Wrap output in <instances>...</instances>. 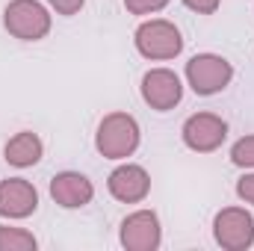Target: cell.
Segmentation results:
<instances>
[{
  "instance_id": "8fae6325",
  "label": "cell",
  "mask_w": 254,
  "mask_h": 251,
  "mask_svg": "<svg viewBox=\"0 0 254 251\" xmlns=\"http://www.w3.org/2000/svg\"><path fill=\"white\" fill-rule=\"evenodd\" d=\"M125 243L127 246H157V219L151 213H136L125 222Z\"/></svg>"
},
{
  "instance_id": "7c38bea8",
  "label": "cell",
  "mask_w": 254,
  "mask_h": 251,
  "mask_svg": "<svg viewBox=\"0 0 254 251\" xmlns=\"http://www.w3.org/2000/svg\"><path fill=\"white\" fill-rule=\"evenodd\" d=\"M39 157H42V142L33 133H18L6 145V160L12 166H33Z\"/></svg>"
},
{
  "instance_id": "277c9868",
  "label": "cell",
  "mask_w": 254,
  "mask_h": 251,
  "mask_svg": "<svg viewBox=\"0 0 254 251\" xmlns=\"http://www.w3.org/2000/svg\"><path fill=\"white\" fill-rule=\"evenodd\" d=\"M187 71H190L192 89L198 95H213V92L225 89L231 80V65L219 57H195Z\"/></svg>"
},
{
  "instance_id": "8992f818",
  "label": "cell",
  "mask_w": 254,
  "mask_h": 251,
  "mask_svg": "<svg viewBox=\"0 0 254 251\" xmlns=\"http://www.w3.org/2000/svg\"><path fill=\"white\" fill-rule=\"evenodd\" d=\"M184 136H187V145L195 151H213L222 139H225V122L216 119V116H192L187 127H184Z\"/></svg>"
},
{
  "instance_id": "9c48e42d",
  "label": "cell",
  "mask_w": 254,
  "mask_h": 251,
  "mask_svg": "<svg viewBox=\"0 0 254 251\" xmlns=\"http://www.w3.org/2000/svg\"><path fill=\"white\" fill-rule=\"evenodd\" d=\"M110 189H113V195L122 198V201H139V198L148 192V175H145L142 169H136V166H125V169L113 172Z\"/></svg>"
},
{
  "instance_id": "5b68a950",
  "label": "cell",
  "mask_w": 254,
  "mask_h": 251,
  "mask_svg": "<svg viewBox=\"0 0 254 251\" xmlns=\"http://www.w3.org/2000/svg\"><path fill=\"white\" fill-rule=\"evenodd\" d=\"M142 95H145V101L151 107L169 110V107H175L181 101V80L172 71H151V74H145Z\"/></svg>"
},
{
  "instance_id": "7a4b0ae2",
  "label": "cell",
  "mask_w": 254,
  "mask_h": 251,
  "mask_svg": "<svg viewBox=\"0 0 254 251\" xmlns=\"http://www.w3.org/2000/svg\"><path fill=\"white\" fill-rule=\"evenodd\" d=\"M6 27L21 39H39L48 33V12L33 0H15L6 9Z\"/></svg>"
},
{
  "instance_id": "9a60e30c",
  "label": "cell",
  "mask_w": 254,
  "mask_h": 251,
  "mask_svg": "<svg viewBox=\"0 0 254 251\" xmlns=\"http://www.w3.org/2000/svg\"><path fill=\"white\" fill-rule=\"evenodd\" d=\"M125 3L133 9V12H148V9L154 12V9H160L166 0H125Z\"/></svg>"
},
{
  "instance_id": "ac0fdd59",
  "label": "cell",
  "mask_w": 254,
  "mask_h": 251,
  "mask_svg": "<svg viewBox=\"0 0 254 251\" xmlns=\"http://www.w3.org/2000/svg\"><path fill=\"white\" fill-rule=\"evenodd\" d=\"M240 195L254 201V178H243V184H240Z\"/></svg>"
},
{
  "instance_id": "2e32d148",
  "label": "cell",
  "mask_w": 254,
  "mask_h": 251,
  "mask_svg": "<svg viewBox=\"0 0 254 251\" xmlns=\"http://www.w3.org/2000/svg\"><path fill=\"white\" fill-rule=\"evenodd\" d=\"M60 12H65V15H71V12H77L80 6H83V0H51Z\"/></svg>"
},
{
  "instance_id": "4fadbf2b",
  "label": "cell",
  "mask_w": 254,
  "mask_h": 251,
  "mask_svg": "<svg viewBox=\"0 0 254 251\" xmlns=\"http://www.w3.org/2000/svg\"><path fill=\"white\" fill-rule=\"evenodd\" d=\"M15 246L30 249V246H36V243H33V237H27V234L9 231V228H0V249H15Z\"/></svg>"
},
{
  "instance_id": "5bb4252c",
  "label": "cell",
  "mask_w": 254,
  "mask_h": 251,
  "mask_svg": "<svg viewBox=\"0 0 254 251\" xmlns=\"http://www.w3.org/2000/svg\"><path fill=\"white\" fill-rule=\"evenodd\" d=\"M234 163H240V166H254V136L237 142V148H234Z\"/></svg>"
},
{
  "instance_id": "ba28073f",
  "label": "cell",
  "mask_w": 254,
  "mask_h": 251,
  "mask_svg": "<svg viewBox=\"0 0 254 251\" xmlns=\"http://www.w3.org/2000/svg\"><path fill=\"white\" fill-rule=\"evenodd\" d=\"M216 237H219V243L234 246V249L249 246L252 237H254L252 216H246V213H240V210H228V213H222V216L216 219Z\"/></svg>"
},
{
  "instance_id": "30bf717a",
  "label": "cell",
  "mask_w": 254,
  "mask_h": 251,
  "mask_svg": "<svg viewBox=\"0 0 254 251\" xmlns=\"http://www.w3.org/2000/svg\"><path fill=\"white\" fill-rule=\"evenodd\" d=\"M51 192L63 207H83L92 198V187H89V181L83 175H60V178H54Z\"/></svg>"
},
{
  "instance_id": "6da1fadb",
  "label": "cell",
  "mask_w": 254,
  "mask_h": 251,
  "mask_svg": "<svg viewBox=\"0 0 254 251\" xmlns=\"http://www.w3.org/2000/svg\"><path fill=\"white\" fill-rule=\"evenodd\" d=\"M136 42H139V51L145 57H154V60H169V57H175L181 51V33L166 21L145 24L136 33Z\"/></svg>"
},
{
  "instance_id": "3957f363",
  "label": "cell",
  "mask_w": 254,
  "mask_h": 251,
  "mask_svg": "<svg viewBox=\"0 0 254 251\" xmlns=\"http://www.w3.org/2000/svg\"><path fill=\"white\" fill-rule=\"evenodd\" d=\"M139 142V133H136V125L133 119L127 116H110L104 125H101V133H98V148L110 157H125L136 148Z\"/></svg>"
},
{
  "instance_id": "52a82bcc",
  "label": "cell",
  "mask_w": 254,
  "mask_h": 251,
  "mask_svg": "<svg viewBox=\"0 0 254 251\" xmlns=\"http://www.w3.org/2000/svg\"><path fill=\"white\" fill-rule=\"evenodd\" d=\"M36 189L24 181L0 184V213L3 216H27L36 210Z\"/></svg>"
},
{
  "instance_id": "e0dca14e",
  "label": "cell",
  "mask_w": 254,
  "mask_h": 251,
  "mask_svg": "<svg viewBox=\"0 0 254 251\" xmlns=\"http://www.w3.org/2000/svg\"><path fill=\"white\" fill-rule=\"evenodd\" d=\"M187 6L198 9V12H213L219 6V0H187Z\"/></svg>"
}]
</instances>
